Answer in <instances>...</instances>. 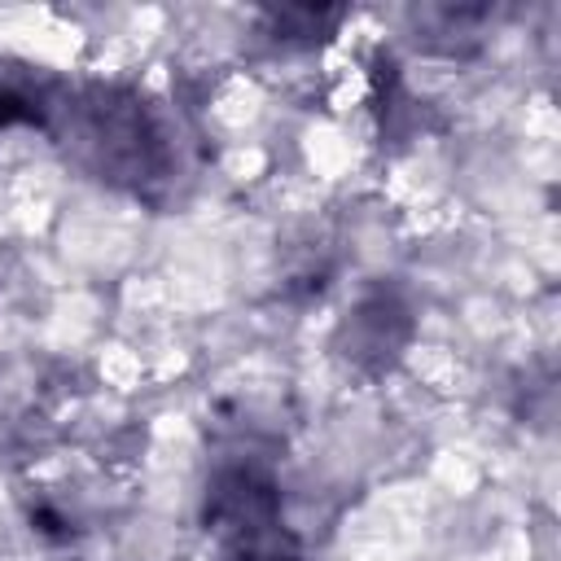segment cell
Listing matches in <instances>:
<instances>
[{
	"instance_id": "1",
	"label": "cell",
	"mask_w": 561,
	"mask_h": 561,
	"mask_svg": "<svg viewBox=\"0 0 561 561\" xmlns=\"http://www.w3.org/2000/svg\"><path fill=\"white\" fill-rule=\"evenodd\" d=\"M57 118H66L70 145L83 158V167L110 184L149 188L171 175L175 167V140L167 118L153 101L127 88H66ZM57 127V123H53Z\"/></svg>"
},
{
	"instance_id": "2",
	"label": "cell",
	"mask_w": 561,
	"mask_h": 561,
	"mask_svg": "<svg viewBox=\"0 0 561 561\" xmlns=\"http://www.w3.org/2000/svg\"><path fill=\"white\" fill-rule=\"evenodd\" d=\"M206 522L224 539L280 522V486H276V478L259 460L224 465L206 486Z\"/></svg>"
},
{
	"instance_id": "3",
	"label": "cell",
	"mask_w": 561,
	"mask_h": 561,
	"mask_svg": "<svg viewBox=\"0 0 561 561\" xmlns=\"http://www.w3.org/2000/svg\"><path fill=\"white\" fill-rule=\"evenodd\" d=\"M346 355L355 359V364H390L394 355H399V346L408 342V333H412V320H408V307L394 298V294H386V289H377V294H368L355 311H351V320H346Z\"/></svg>"
},
{
	"instance_id": "4",
	"label": "cell",
	"mask_w": 561,
	"mask_h": 561,
	"mask_svg": "<svg viewBox=\"0 0 561 561\" xmlns=\"http://www.w3.org/2000/svg\"><path fill=\"white\" fill-rule=\"evenodd\" d=\"M66 83L44 75L39 66L26 61H0V127H39L53 131L57 110H61Z\"/></svg>"
},
{
	"instance_id": "5",
	"label": "cell",
	"mask_w": 561,
	"mask_h": 561,
	"mask_svg": "<svg viewBox=\"0 0 561 561\" xmlns=\"http://www.w3.org/2000/svg\"><path fill=\"white\" fill-rule=\"evenodd\" d=\"M224 543H228L224 561H307L302 548H298V539L280 522L259 526V530H245V535H232Z\"/></svg>"
},
{
	"instance_id": "6",
	"label": "cell",
	"mask_w": 561,
	"mask_h": 561,
	"mask_svg": "<svg viewBox=\"0 0 561 561\" xmlns=\"http://www.w3.org/2000/svg\"><path fill=\"white\" fill-rule=\"evenodd\" d=\"M337 18H342V9H276V13H267L272 39H280V44H311Z\"/></svg>"
}]
</instances>
